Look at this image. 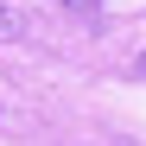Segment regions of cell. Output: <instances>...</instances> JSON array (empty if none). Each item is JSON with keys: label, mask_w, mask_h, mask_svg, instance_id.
<instances>
[{"label": "cell", "mask_w": 146, "mask_h": 146, "mask_svg": "<svg viewBox=\"0 0 146 146\" xmlns=\"http://www.w3.org/2000/svg\"><path fill=\"white\" fill-rule=\"evenodd\" d=\"M13 38H26V13H13L7 0H0V44H13Z\"/></svg>", "instance_id": "obj_1"}, {"label": "cell", "mask_w": 146, "mask_h": 146, "mask_svg": "<svg viewBox=\"0 0 146 146\" xmlns=\"http://www.w3.org/2000/svg\"><path fill=\"white\" fill-rule=\"evenodd\" d=\"M57 7H64V13H76V19H89V26L102 19V0H57Z\"/></svg>", "instance_id": "obj_2"}, {"label": "cell", "mask_w": 146, "mask_h": 146, "mask_svg": "<svg viewBox=\"0 0 146 146\" xmlns=\"http://www.w3.org/2000/svg\"><path fill=\"white\" fill-rule=\"evenodd\" d=\"M133 76H146V51H140V64H133Z\"/></svg>", "instance_id": "obj_3"}]
</instances>
